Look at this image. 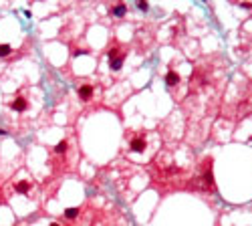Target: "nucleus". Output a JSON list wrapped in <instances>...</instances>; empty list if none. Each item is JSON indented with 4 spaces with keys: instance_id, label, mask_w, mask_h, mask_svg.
Here are the masks:
<instances>
[{
    "instance_id": "6",
    "label": "nucleus",
    "mask_w": 252,
    "mask_h": 226,
    "mask_svg": "<svg viewBox=\"0 0 252 226\" xmlns=\"http://www.w3.org/2000/svg\"><path fill=\"white\" fill-rule=\"evenodd\" d=\"M125 12H127V6L123 4V2H121V4H115V6L111 8V14H113V16H117V18L125 16Z\"/></svg>"
},
{
    "instance_id": "10",
    "label": "nucleus",
    "mask_w": 252,
    "mask_h": 226,
    "mask_svg": "<svg viewBox=\"0 0 252 226\" xmlns=\"http://www.w3.org/2000/svg\"><path fill=\"white\" fill-rule=\"evenodd\" d=\"M10 53H12V47H10V44H0V57H2V59H4V57H8V55Z\"/></svg>"
},
{
    "instance_id": "7",
    "label": "nucleus",
    "mask_w": 252,
    "mask_h": 226,
    "mask_svg": "<svg viewBox=\"0 0 252 226\" xmlns=\"http://www.w3.org/2000/svg\"><path fill=\"white\" fill-rule=\"evenodd\" d=\"M16 192H20V194H28V190H30V182L28 180H20V182H16Z\"/></svg>"
},
{
    "instance_id": "4",
    "label": "nucleus",
    "mask_w": 252,
    "mask_h": 226,
    "mask_svg": "<svg viewBox=\"0 0 252 226\" xmlns=\"http://www.w3.org/2000/svg\"><path fill=\"white\" fill-rule=\"evenodd\" d=\"M164 81H165V85L174 87V85H178V83H179V75L175 71H167V73H165V77H164Z\"/></svg>"
},
{
    "instance_id": "5",
    "label": "nucleus",
    "mask_w": 252,
    "mask_h": 226,
    "mask_svg": "<svg viewBox=\"0 0 252 226\" xmlns=\"http://www.w3.org/2000/svg\"><path fill=\"white\" fill-rule=\"evenodd\" d=\"M123 61H125V51H123L119 57H115L113 61H109V67H111V71H119V69L123 67Z\"/></svg>"
},
{
    "instance_id": "12",
    "label": "nucleus",
    "mask_w": 252,
    "mask_h": 226,
    "mask_svg": "<svg viewBox=\"0 0 252 226\" xmlns=\"http://www.w3.org/2000/svg\"><path fill=\"white\" fill-rule=\"evenodd\" d=\"M137 8L143 10V12H147V10H149V4H147L145 0H139V2H137Z\"/></svg>"
},
{
    "instance_id": "9",
    "label": "nucleus",
    "mask_w": 252,
    "mask_h": 226,
    "mask_svg": "<svg viewBox=\"0 0 252 226\" xmlns=\"http://www.w3.org/2000/svg\"><path fill=\"white\" fill-rule=\"evenodd\" d=\"M67 147H69V141H67V140H61L57 145H55V154H65V151H67Z\"/></svg>"
},
{
    "instance_id": "13",
    "label": "nucleus",
    "mask_w": 252,
    "mask_h": 226,
    "mask_svg": "<svg viewBox=\"0 0 252 226\" xmlns=\"http://www.w3.org/2000/svg\"><path fill=\"white\" fill-rule=\"evenodd\" d=\"M49 226H61V224H57V222H51V224Z\"/></svg>"
},
{
    "instance_id": "3",
    "label": "nucleus",
    "mask_w": 252,
    "mask_h": 226,
    "mask_svg": "<svg viewBox=\"0 0 252 226\" xmlns=\"http://www.w3.org/2000/svg\"><path fill=\"white\" fill-rule=\"evenodd\" d=\"M8 107H10V109L20 111V113H22V111H26V109H28V101H26L24 97H16L14 101H10V103H8Z\"/></svg>"
},
{
    "instance_id": "14",
    "label": "nucleus",
    "mask_w": 252,
    "mask_h": 226,
    "mask_svg": "<svg viewBox=\"0 0 252 226\" xmlns=\"http://www.w3.org/2000/svg\"><path fill=\"white\" fill-rule=\"evenodd\" d=\"M0 135H6V131H4V129H0Z\"/></svg>"
},
{
    "instance_id": "11",
    "label": "nucleus",
    "mask_w": 252,
    "mask_h": 226,
    "mask_svg": "<svg viewBox=\"0 0 252 226\" xmlns=\"http://www.w3.org/2000/svg\"><path fill=\"white\" fill-rule=\"evenodd\" d=\"M121 53H123V51H121L119 47H111V48H109V61H113V59H115V57H119Z\"/></svg>"
},
{
    "instance_id": "8",
    "label": "nucleus",
    "mask_w": 252,
    "mask_h": 226,
    "mask_svg": "<svg viewBox=\"0 0 252 226\" xmlns=\"http://www.w3.org/2000/svg\"><path fill=\"white\" fill-rule=\"evenodd\" d=\"M79 214H81V208H67V210H65V218H67V220H75V218L79 216Z\"/></svg>"
},
{
    "instance_id": "2",
    "label": "nucleus",
    "mask_w": 252,
    "mask_h": 226,
    "mask_svg": "<svg viewBox=\"0 0 252 226\" xmlns=\"http://www.w3.org/2000/svg\"><path fill=\"white\" fill-rule=\"evenodd\" d=\"M77 93H79V99H81V101H91L93 99V85L85 83V85H81L77 89Z\"/></svg>"
},
{
    "instance_id": "1",
    "label": "nucleus",
    "mask_w": 252,
    "mask_h": 226,
    "mask_svg": "<svg viewBox=\"0 0 252 226\" xmlns=\"http://www.w3.org/2000/svg\"><path fill=\"white\" fill-rule=\"evenodd\" d=\"M147 147V141L143 135H137V137H133V140L129 141V149L131 151H143V149Z\"/></svg>"
}]
</instances>
